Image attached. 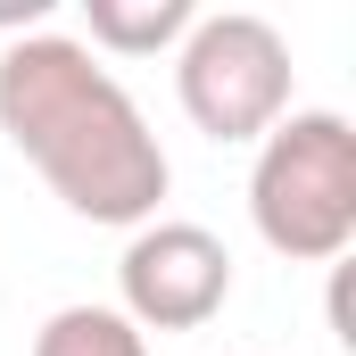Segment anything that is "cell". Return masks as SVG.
<instances>
[{
  "label": "cell",
  "instance_id": "obj_1",
  "mask_svg": "<svg viewBox=\"0 0 356 356\" xmlns=\"http://www.w3.org/2000/svg\"><path fill=\"white\" fill-rule=\"evenodd\" d=\"M0 133L50 182V199L83 224L141 232L175 182L133 91L75 33H17L0 50Z\"/></svg>",
  "mask_w": 356,
  "mask_h": 356
},
{
  "label": "cell",
  "instance_id": "obj_2",
  "mask_svg": "<svg viewBox=\"0 0 356 356\" xmlns=\"http://www.w3.org/2000/svg\"><path fill=\"white\" fill-rule=\"evenodd\" d=\"M249 224L290 266L348 257V241H356V124L340 108H290L257 141Z\"/></svg>",
  "mask_w": 356,
  "mask_h": 356
},
{
  "label": "cell",
  "instance_id": "obj_3",
  "mask_svg": "<svg viewBox=\"0 0 356 356\" xmlns=\"http://www.w3.org/2000/svg\"><path fill=\"white\" fill-rule=\"evenodd\" d=\"M290 91H298L290 42L257 8H199L191 33L175 42V99L207 141H232V149L249 141L257 149L290 116Z\"/></svg>",
  "mask_w": 356,
  "mask_h": 356
},
{
  "label": "cell",
  "instance_id": "obj_4",
  "mask_svg": "<svg viewBox=\"0 0 356 356\" xmlns=\"http://www.w3.org/2000/svg\"><path fill=\"white\" fill-rule=\"evenodd\" d=\"M232 298V249L207 232V224H175V216H149L124 257H116V315L149 340V332H199L216 323Z\"/></svg>",
  "mask_w": 356,
  "mask_h": 356
},
{
  "label": "cell",
  "instance_id": "obj_5",
  "mask_svg": "<svg viewBox=\"0 0 356 356\" xmlns=\"http://www.w3.org/2000/svg\"><path fill=\"white\" fill-rule=\"evenodd\" d=\"M191 17H199L191 0H91L75 42L91 58H158L191 33Z\"/></svg>",
  "mask_w": 356,
  "mask_h": 356
},
{
  "label": "cell",
  "instance_id": "obj_6",
  "mask_svg": "<svg viewBox=\"0 0 356 356\" xmlns=\"http://www.w3.org/2000/svg\"><path fill=\"white\" fill-rule=\"evenodd\" d=\"M33 356H149V340L116 315V307H58L42 332H33Z\"/></svg>",
  "mask_w": 356,
  "mask_h": 356
}]
</instances>
